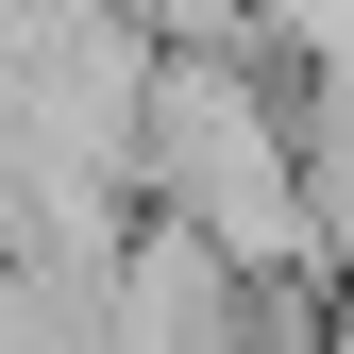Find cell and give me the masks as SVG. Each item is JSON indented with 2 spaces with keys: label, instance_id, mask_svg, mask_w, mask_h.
<instances>
[{
  "label": "cell",
  "instance_id": "1",
  "mask_svg": "<svg viewBox=\"0 0 354 354\" xmlns=\"http://www.w3.org/2000/svg\"><path fill=\"white\" fill-rule=\"evenodd\" d=\"M136 186L236 287H304L321 270V236H304V136H287V84L253 51H152V84H136Z\"/></svg>",
  "mask_w": 354,
  "mask_h": 354
},
{
  "label": "cell",
  "instance_id": "2",
  "mask_svg": "<svg viewBox=\"0 0 354 354\" xmlns=\"http://www.w3.org/2000/svg\"><path fill=\"white\" fill-rule=\"evenodd\" d=\"M321 354H354V304H321Z\"/></svg>",
  "mask_w": 354,
  "mask_h": 354
}]
</instances>
